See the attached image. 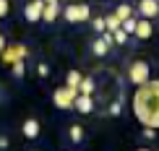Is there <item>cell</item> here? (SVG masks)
Returning <instances> with one entry per match:
<instances>
[{"label": "cell", "mask_w": 159, "mask_h": 151, "mask_svg": "<svg viewBox=\"0 0 159 151\" xmlns=\"http://www.w3.org/2000/svg\"><path fill=\"white\" fill-rule=\"evenodd\" d=\"M143 138H157V130L154 128H143Z\"/></svg>", "instance_id": "26"}, {"label": "cell", "mask_w": 159, "mask_h": 151, "mask_svg": "<svg viewBox=\"0 0 159 151\" xmlns=\"http://www.w3.org/2000/svg\"><path fill=\"white\" fill-rule=\"evenodd\" d=\"M120 24H123V21H120V18L115 16V13L104 18V26H107V31H115V29H120Z\"/></svg>", "instance_id": "18"}, {"label": "cell", "mask_w": 159, "mask_h": 151, "mask_svg": "<svg viewBox=\"0 0 159 151\" xmlns=\"http://www.w3.org/2000/svg\"><path fill=\"white\" fill-rule=\"evenodd\" d=\"M26 55H29V47H24V44H5V50L0 52V60L5 65H11L16 60H24Z\"/></svg>", "instance_id": "5"}, {"label": "cell", "mask_w": 159, "mask_h": 151, "mask_svg": "<svg viewBox=\"0 0 159 151\" xmlns=\"http://www.w3.org/2000/svg\"><path fill=\"white\" fill-rule=\"evenodd\" d=\"M133 112L143 128L159 130V78L141 83L133 94Z\"/></svg>", "instance_id": "1"}, {"label": "cell", "mask_w": 159, "mask_h": 151, "mask_svg": "<svg viewBox=\"0 0 159 151\" xmlns=\"http://www.w3.org/2000/svg\"><path fill=\"white\" fill-rule=\"evenodd\" d=\"M21 130H24V135H26V138H31V141H34L37 135H39V122L34 120V117H29V120H24Z\"/></svg>", "instance_id": "11"}, {"label": "cell", "mask_w": 159, "mask_h": 151, "mask_svg": "<svg viewBox=\"0 0 159 151\" xmlns=\"http://www.w3.org/2000/svg\"><path fill=\"white\" fill-rule=\"evenodd\" d=\"M11 13V0H0V18H5Z\"/></svg>", "instance_id": "22"}, {"label": "cell", "mask_w": 159, "mask_h": 151, "mask_svg": "<svg viewBox=\"0 0 159 151\" xmlns=\"http://www.w3.org/2000/svg\"><path fill=\"white\" fill-rule=\"evenodd\" d=\"M81 73H78V70H70L68 76H65V86H70V89H78V83H81Z\"/></svg>", "instance_id": "12"}, {"label": "cell", "mask_w": 159, "mask_h": 151, "mask_svg": "<svg viewBox=\"0 0 159 151\" xmlns=\"http://www.w3.org/2000/svg\"><path fill=\"white\" fill-rule=\"evenodd\" d=\"M123 112V107H120V102H115V104H112V107H110V115L112 117H117V115H120Z\"/></svg>", "instance_id": "25"}, {"label": "cell", "mask_w": 159, "mask_h": 151, "mask_svg": "<svg viewBox=\"0 0 159 151\" xmlns=\"http://www.w3.org/2000/svg\"><path fill=\"white\" fill-rule=\"evenodd\" d=\"M133 34H136L138 39H149L151 34H154V24H151V18H138Z\"/></svg>", "instance_id": "8"}, {"label": "cell", "mask_w": 159, "mask_h": 151, "mask_svg": "<svg viewBox=\"0 0 159 151\" xmlns=\"http://www.w3.org/2000/svg\"><path fill=\"white\" fill-rule=\"evenodd\" d=\"M76 94H78V89H70V86L55 89V94H52V102H55V107H57V109H70V107H73Z\"/></svg>", "instance_id": "4"}, {"label": "cell", "mask_w": 159, "mask_h": 151, "mask_svg": "<svg viewBox=\"0 0 159 151\" xmlns=\"http://www.w3.org/2000/svg\"><path fill=\"white\" fill-rule=\"evenodd\" d=\"M42 11H44V0H29V5L24 8V18L26 21H42Z\"/></svg>", "instance_id": "6"}, {"label": "cell", "mask_w": 159, "mask_h": 151, "mask_svg": "<svg viewBox=\"0 0 159 151\" xmlns=\"http://www.w3.org/2000/svg\"><path fill=\"white\" fill-rule=\"evenodd\" d=\"M70 141H73V143H81L84 141V128L81 125H70Z\"/></svg>", "instance_id": "19"}, {"label": "cell", "mask_w": 159, "mask_h": 151, "mask_svg": "<svg viewBox=\"0 0 159 151\" xmlns=\"http://www.w3.org/2000/svg\"><path fill=\"white\" fill-rule=\"evenodd\" d=\"M11 73L16 76V78H24V73H26V65H24V60H16V63H11Z\"/></svg>", "instance_id": "16"}, {"label": "cell", "mask_w": 159, "mask_h": 151, "mask_svg": "<svg viewBox=\"0 0 159 151\" xmlns=\"http://www.w3.org/2000/svg\"><path fill=\"white\" fill-rule=\"evenodd\" d=\"M136 151H149V149H136Z\"/></svg>", "instance_id": "30"}, {"label": "cell", "mask_w": 159, "mask_h": 151, "mask_svg": "<svg viewBox=\"0 0 159 151\" xmlns=\"http://www.w3.org/2000/svg\"><path fill=\"white\" fill-rule=\"evenodd\" d=\"M73 109H76V112H81V115H89L91 109H94V99H91V94H76Z\"/></svg>", "instance_id": "7"}, {"label": "cell", "mask_w": 159, "mask_h": 151, "mask_svg": "<svg viewBox=\"0 0 159 151\" xmlns=\"http://www.w3.org/2000/svg\"><path fill=\"white\" fill-rule=\"evenodd\" d=\"M44 3H57V0H44Z\"/></svg>", "instance_id": "29"}, {"label": "cell", "mask_w": 159, "mask_h": 151, "mask_svg": "<svg viewBox=\"0 0 159 151\" xmlns=\"http://www.w3.org/2000/svg\"><path fill=\"white\" fill-rule=\"evenodd\" d=\"M57 16H60V5H57V3H44V11H42V21L52 24Z\"/></svg>", "instance_id": "10"}, {"label": "cell", "mask_w": 159, "mask_h": 151, "mask_svg": "<svg viewBox=\"0 0 159 151\" xmlns=\"http://www.w3.org/2000/svg\"><path fill=\"white\" fill-rule=\"evenodd\" d=\"M63 16H65V21H70V24H84V21L91 18V8L86 3H70V5L63 8Z\"/></svg>", "instance_id": "2"}, {"label": "cell", "mask_w": 159, "mask_h": 151, "mask_svg": "<svg viewBox=\"0 0 159 151\" xmlns=\"http://www.w3.org/2000/svg\"><path fill=\"white\" fill-rule=\"evenodd\" d=\"M115 16L120 18V21H123V18H128V16H133V5H130V3H123V5H117Z\"/></svg>", "instance_id": "13"}, {"label": "cell", "mask_w": 159, "mask_h": 151, "mask_svg": "<svg viewBox=\"0 0 159 151\" xmlns=\"http://www.w3.org/2000/svg\"><path fill=\"white\" fill-rule=\"evenodd\" d=\"M37 73L42 76V78H47V76H50V68H47V63H39V65H37Z\"/></svg>", "instance_id": "23"}, {"label": "cell", "mask_w": 159, "mask_h": 151, "mask_svg": "<svg viewBox=\"0 0 159 151\" xmlns=\"http://www.w3.org/2000/svg\"><path fill=\"white\" fill-rule=\"evenodd\" d=\"M0 149H8V135H0Z\"/></svg>", "instance_id": "27"}, {"label": "cell", "mask_w": 159, "mask_h": 151, "mask_svg": "<svg viewBox=\"0 0 159 151\" xmlns=\"http://www.w3.org/2000/svg\"><path fill=\"white\" fill-rule=\"evenodd\" d=\"M107 50H110V47H107V44L102 42V39H94V42H91V52H94L97 57H102V55H107Z\"/></svg>", "instance_id": "14"}, {"label": "cell", "mask_w": 159, "mask_h": 151, "mask_svg": "<svg viewBox=\"0 0 159 151\" xmlns=\"http://www.w3.org/2000/svg\"><path fill=\"white\" fill-rule=\"evenodd\" d=\"M5 44H8V39H5V34H0V52L5 50Z\"/></svg>", "instance_id": "28"}, {"label": "cell", "mask_w": 159, "mask_h": 151, "mask_svg": "<svg viewBox=\"0 0 159 151\" xmlns=\"http://www.w3.org/2000/svg\"><path fill=\"white\" fill-rule=\"evenodd\" d=\"M91 29H94L97 34H102V31H107V26H104V18H94V21H91Z\"/></svg>", "instance_id": "21"}, {"label": "cell", "mask_w": 159, "mask_h": 151, "mask_svg": "<svg viewBox=\"0 0 159 151\" xmlns=\"http://www.w3.org/2000/svg\"><path fill=\"white\" fill-rule=\"evenodd\" d=\"M138 13L143 18H157L159 16V0H141L138 3Z\"/></svg>", "instance_id": "9"}, {"label": "cell", "mask_w": 159, "mask_h": 151, "mask_svg": "<svg viewBox=\"0 0 159 151\" xmlns=\"http://www.w3.org/2000/svg\"><path fill=\"white\" fill-rule=\"evenodd\" d=\"M112 39H115V44H125V42H128V34H125L123 29H115V31H112Z\"/></svg>", "instance_id": "20"}, {"label": "cell", "mask_w": 159, "mask_h": 151, "mask_svg": "<svg viewBox=\"0 0 159 151\" xmlns=\"http://www.w3.org/2000/svg\"><path fill=\"white\" fill-rule=\"evenodd\" d=\"M102 42L107 44V47H112V44H115V39H112V31H102Z\"/></svg>", "instance_id": "24"}, {"label": "cell", "mask_w": 159, "mask_h": 151, "mask_svg": "<svg viewBox=\"0 0 159 151\" xmlns=\"http://www.w3.org/2000/svg\"><path fill=\"white\" fill-rule=\"evenodd\" d=\"M94 91V81L91 78H81V83H78V94H91Z\"/></svg>", "instance_id": "17"}, {"label": "cell", "mask_w": 159, "mask_h": 151, "mask_svg": "<svg viewBox=\"0 0 159 151\" xmlns=\"http://www.w3.org/2000/svg\"><path fill=\"white\" fill-rule=\"evenodd\" d=\"M136 21H138L136 16H128V18H123V24H120V29L125 31V34H133V29H136Z\"/></svg>", "instance_id": "15"}, {"label": "cell", "mask_w": 159, "mask_h": 151, "mask_svg": "<svg viewBox=\"0 0 159 151\" xmlns=\"http://www.w3.org/2000/svg\"><path fill=\"white\" fill-rule=\"evenodd\" d=\"M149 78H151V68H149V63H143V60L130 63V68H128V81L133 83V86H141V83H146Z\"/></svg>", "instance_id": "3"}]
</instances>
